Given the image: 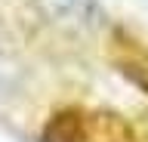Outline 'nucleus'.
<instances>
[{"instance_id": "1", "label": "nucleus", "mask_w": 148, "mask_h": 142, "mask_svg": "<svg viewBox=\"0 0 148 142\" xmlns=\"http://www.w3.org/2000/svg\"><path fill=\"white\" fill-rule=\"evenodd\" d=\"M37 10L43 12L53 25L62 28H99L105 25V12L96 0H37Z\"/></svg>"}]
</instances>
